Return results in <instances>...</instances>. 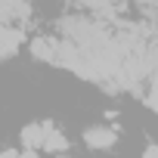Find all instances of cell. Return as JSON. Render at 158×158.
Returning a JSON list of instances; mask_svg holds the SVG:
<instances>
[{"label": "cell", "mask_w": 158, "mask_h": 158, "mask_svg": "<svg viewBox=\"0 0 158 158\" xmlns=\"http://www.w3.org/2000/svg\"><path fill=\"white\" fill-rule=\"evenodd\" d=\"M0 56L3 59H13L22 47H25V40H28V34H25V28L22 25H3L0 28Z\"/></svg>", "instance_id": "obj_2"}, {"label": "cell", "mask_w": 158, "mask_h": 158, "mask_svg": "<svg viewBox=\"0 0 158 158\" xmlns=\"http://www.w3.org/2000/svg\"><path fill=\"white\" fill-rule=\"evenodd\" d=\"M59 47H62V40L59 37H47V34L28 40V50H31V56L37 62H59Z\"/></svg>", "instance_id": "obj_4"}, {"label": "cell", "mask_w": 158, "mask_h": 158, "mask_svg": "<svg viewBox=\"0 0 158 158\" xmlns=\"http://www.w3.org/2000/svg\"><path fill=\"white\" fill-rule=\"evenodd\" d=\"M19 143H22V149H37V152H44V121L25 124V127L19 130Z\"/></svg>", "instance_id": "obj_6"}, {"label": "cell", "mask_w": 158, "mask_h": 158, "mask_svg": "<svg viewBox=\"0 0 158 158\" xmlns=\"http://www.w3.org/2000/svg\"><path fill=\"white\" fill-rule=\"evenodd\" d=\"M22 158H40L37 149H22Z\"/></svg>", "instance_id": "obj_9"}, {"label": "cell", "mask_w": 158, "mask_h": 158, "mask_svg": "<svg viewBox=\"0 0 158 158\" xmlns=\"http://www.w3.org/2000/svg\"><path fill=\"white\" fill-rule=\"evenodd\" d=\"M81 139H84V146L93 149V152H109V149H115V143H118V130L109 127V124H90Z\"/></svg>", "instance_id": "obj_1"}, {"label": "cell", "mask_w": 158, "mask_h": 158, "mask_svg": "<svg viewBox=\"0 0 158 158\" xmlns=\"http://www.w3.org/2000/svg\"><path fill=\"white\" fill-rule=\"evenodd\" d=\"M143 158H158V143H149L143 149Z\"/></svg>", "instance_id": "obj_7"}, {"label": "cell", "mask_w": 158, "mask_h": 158, "mask_svg": "<svg viewBox=\"0 0 158 158\" xmlns=\"http://www.w3.org/2000/svg\"><path fill=\"white\" fill-rule=\"evenodd\" d=\"M71 6H77V10H87L90 16H102V19H112L115 13H118V0H68Z\"/></svg>", "instance_id": "obj_5"}, {"label": "cell", "mask_w": 158, "mask_h": 158, "mask_svg": "<svg viewBox=\"0 0 158 158\" xmlns=\"http://www.w3.org/2000/svg\"><path fill=\"white\" fill-rule=\"evenodd\" d=\"M53 158H74V155H53Z\"/></svg>", "instance_id": "obj_10"}, {"label": "cell", "mask_w": 158, "mask_h": 158, "mask_svg": "<svg viewBox=\"0 0 158 158\" xmlns=\"http://www.w3.org/2000/svg\"><path fill=\"white\" fill-rule=\"evenodd\" d=\"M68 146H71V139L59 130V124L44 121V152H50V158L53 155H68Z\"/></svg>", "instance_id": "obj_3"}, {"label": "cell", "mask_w": 158, "mask_h": 158, "mask_svg": "<svg viewBox=\"0 0 158 158\" xmlns=\"http://www.w3.org/2000/svg\"><path fill=\"white\" fill-rule=\"evenodd\" d=\"M0 158H22V149H6Z\"/></svg>", "instance_id": "obj_8"}]
</instances>
